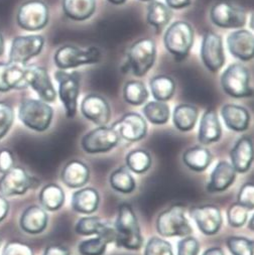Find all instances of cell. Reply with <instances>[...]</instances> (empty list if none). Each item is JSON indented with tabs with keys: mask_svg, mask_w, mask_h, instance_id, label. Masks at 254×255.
Masks as SVG:
<instances>
[{
	"mask_svg": "<svg viewBox=\"0 0 254 255\" xmlns=\"http://www.w3.org/2000/svg\"><path fill=\"white\" fill-rule=\"evenodd\" d=\"M114 242L118 247L138 250L142 247L143 238L135 212L131 205L120 204L114 224Z\"/></svg>",
	"mask_w": 254,
	"mask_h": 255,
	"instance_id": "6da1fadb",
	"label": "cell"
},
{
	"mask_svg": "<svg viewBox=\"0 0 254 255\" xmlns=\"http://www.w3.org/2000/svg\"><path fill=\"white\" fill-rule=\"evenodd\" d=\"M253 221H254V218H253V217H251L250 222H249V223H250V227H249V228H250V230H253V227H252V226H253Z\"/></svg>",
	"mask_w": 254,
	"mask_h": 255,
	"instance_id": "11a10c76",
	"label": "cell"
},
{
	"mask_svg": "<svg viewBox=\"0 0 254 255\" xmlns=\"http://www.w3.org/2000/svg\"><path fill=\"white\" fill-rule=\"evenodd\" d=\"M249 211V209L240 205L237 202L232 204L227 211L228 224L235 228L243 226L247 221Z\"/></svg>",
	"mask_w": 254,
	"mask_h": 255,
	"instance_id": "60d3db41",
	"label": "cell"
},
{
	"mask_svg": "<svg viewBox=\"0 0 254 255\" xmlns=\"http://www.w3.org/2000/svg\"><path fill=\"white\" fill-rule=\"evenodd\" d=\"M1 255H33V251L25 243L12 241L5 245Z\"/></svg>",
	"mask_w": 254,
	"mask_h": 255,
	"instance_id": "bcb514c9",
	"label": "cell"
},
{
	"mask_svg": "<svg viewBox=\"0 0 254 255\" xmlns=\"http://www.w3.org/2000/svg\"><path fill=\"white\" fill-rule=\"evenodd\" d=\"M229 53L236 59L247 62L253 59V34L247 29H237L227 36Z\"/></svg>",
	"mask_w": 254,
	"mask_h": 255,
	"instance_id": "ffe728a7",
	"label": "cell"
},
{
	"mask_svg": "<svg viewBox=\"0 0 254 255\" xmlns=\"http://www.w3.org/2000/svg\"><path fill=\"white\" fill-rule=\"evenodd\" d=\"M139 1H142V2H151V1H154V0H139Z\"/></svg>",
	"mask_w": 254,
	"mask_h": 255,
	"instance_id": "9f6ffc18",
	"label": "cell"
},
{
	"mask_svg": "<svg viewBox=\"0 0 254 255\" xmlns=\"http://www.w3.org/2000/svg\"><path fill=\"white\" fill-rule=\"evenodd\" d=\"M111 187L122 194H129L135 189V181L132 175L125 166H121L110 176Z\"/></svg>",
	"mask_w": 254,
	"mask_h": 255,
	"instance_id": "8d00e7d4",
	"label": "cell"
},
{
	"mask_svg": "<svg viewBox=\"0 0 254 255\" xmlns=\"http://www.w3.org/2000/svg\"><path fill=\"white\" fill-rule=\"evenodd\" d=\"M126 165L135 174H143L151 165V157L144 149H135L126 156Z\"/></svg>",
	"mask_w": 254,
	"mask_h": 255,
	"instance_id": "f35d334b",
	"label": "cell"
},
{
	"mask_svg": "<svg viewBox=\"0 0 254 255\" xmlns=\"http://www.w3.org/2000/svg\"><path fill=\"white\" fill-rule=\"evenodd\" d=\"M231 164L236 173H246L253 160V143L249 136H242L230 151Z\"/></svg>",
	"mask_w": 254,
	"mask_h": 255,
	"instance_id": "cb8c5ba5",
	"label": "cell"
},
{
	"mask_svg": "<svg viewBox=\"0 0 254 255\" xmlns=\"http://www.w3.org/2000/svg\"><path fill=\"white\" fill-rule=\"evenodd\" d=\"M90 169L86 163L80 160H71L63 168L61 179L63 183L73 189L84 187L89 181Z\"/></svg>",
	"mask_w": 254,
	"mask_h": 255,
	"instance_id": "d4e9b609",
	"label": "cell"
},
{
	"mask_svg": "<svg viewBox=\"0 0 254 255\" xmlns=\"http://www.w3.org/2000/svg\"><path fill=\"white\" fill-rule=\"evenodd\" d=\"M101 59L102 53L97 47L82 49L75 46H64L60 48L54 56L56 66L64 71L83 65L97 64Z\"/></svg>",
	"mask_w": 254,
	"mask_h": 255,
	"instance_id": "52a82bcc",
	"label": "cell"
},
{
	"mask_svg": "<svg viewBox=\"0 0 254 255\" xmlns=\"http://www.w3.org/2000/svg\"><path fill=\"white\" fill-rule=\"evenodd\" d=\"M45 46V37L40 34L19 35L13 38L9 52V62L24 65L38 56Z\"/></svg>",
	"mask_w": 254,
	"mask_h": 255,
	"instance_id": "30bf717a",
	"label": "cell"
},
{
	"mask_svg": "<svg viewBox=\"0 0 254 255\" xmlns=\"http://www.w3.org/2000/svg\"><path fill=\"white\" fill-rule=\"evenodd\" d=\"M4 49H5V45H4V38L2 33L0 32V57H1L4 54Z\"/></svg>",
	"mask_w": 254,
	"mask_h": 255,
	"instance_id": "f5cc1de1",
	"label": "cell"
},
{
	"mask_svg": "<svg viewBox=\"0 0 254 255\" xmlns=\"http://www.w3.org/2000/svg\"><path fill=\"white\" fill-rule=\"evenodd\" d=\"M236 171L228 161L222 160L217 163L212 172L207 191L209 193H220L226 191L235 181Z\"/></svg>",
	"mask_w": 254,
	"mask_h": 255,
	"instance_id": "7402d4cb",
	"label": "cell"
},
{
	"mask_svg": "<svg viewBox=\"0 0 254 255\" xmlns=\"http://www.w3.org/2000/svg\"><path fill=\"white\" fill-rule=\"evenodd\" d=\"M83 116L98 126L106 125L111 117V109L107 100L98 94H89L81 103Z\"/></svg>",
	"mask_w": 254,
	"mask_h": 255,
	"instance_id": "d6986e66",
	"label": "cell"
},
{
	"mask_svg": "<svg viewBox=\"0 0 254 255\" xmlns=\"http://www.w3.org/2000/svg\"><path fill=\"white\" fill-rule=\"evenodd\" d=\"M149 87L153 98L156 101L165 102L175 94L176 83L173 78L165 75H157L150 79Z\"/></svg>",
	"mask_w": 254,
	"mask_h": 255,
	"instance_id": "4dcf8cb0",
	"label": "cell"
},
{
	"mask_svg": "<svg viewBox=\"0 0 254 255\" xmlns=\"http://www.w3.org/2000/svg\"><path fill=\"white\" fill-rule=\"evenodd\" d=\"M210 19L218 27L238 29L246 24L247 15L244 9L227 1H219L211 7Z\"/></svg>",
	"mask_w": 254,
	"mask_h": 255,
	"instance_id": "4fadbf2b",
	"label": "cell"
},
{
	"mask_svg": "<svg viewBox=\"0 0 254 255\" xmlns=\"http://www.w3.org/2000/svg\"><path fill=\"white\" fill-rule=\"evenodd\" d=\"M224 92L233 98H247L253 95L249 70L240 63L231 64L221 76Z\"/></svg>",
	"mask_w": 254,
	"mask_h": 255,
	"instance_id": "8992f818",
	"label": "cell"
},
{
	"mask_svg": "<svg viewBox=\"0 0 254 255\" xmlns=\"http://www.w3.org/2000/svg\"><path fill=\"white\" fill-rule=\"evenodd\" d=\"M50 11L48 5L41 0H27L20 5L16 21L19 27L28 31H37L49 23Z\"/></svg>",
	"mask_w": 254,
	"mask_h": 255,
	"instance_id": "9c48e42d",
	"label": "cell"
},
{
	"mask_svg": "<svg viewBox=\"0 0 254 255\" xmlns=\"http://www.w3.org/2000/svg\"><path fill=\"white\" fill-rule=\"evenodd\" d=\"M222 118L229 129L237 132L247 130L250 122L248 110L236 104H226L221 109Z\"/></svg>",
	"mask_w": 254,
	"mask_h": 255,
	"instance_id": "484cf974",
	"label": "cell"
},
{
	"mask_svg": "<svg viewBox=\"0 0 254 255\" xmlns=\"http://www.w3.org/2000/svg\"><path fill=\"white\" fill-rule=\"evenodd\" d=\"M253 191H254L253 184L249 182V183L244 184L241 187V189L238 193V196H237V203L246 207L250 211L253 210V206H254Z\"/></svg>",
	"mask_w": 254,
	"mask_h": 255,
	"instance_id": "f6af8a7d",
	"label": "cell"
},
{
	"mask_svg": "<svg viewBox=\"0 0 254 255\" xmlns=\"http://www.w3.org/2000/svg\"><path fill=\"white\" fill-rule=\"evenodd\" d=\"M119 135L112 126H98L84 135L81 145L87 153H102L111 150L119 142Z\"/></svg>",
	"mask_w": 254,
	"mask_h": 255,
	"instance_id": "7c38bea8",
	"label": "cell"
},
{
	"mask_svg": "<svg viewBox=\"0 0 254 255\" xmlns=\"http://www.w3.org/2000/svg\"><path fill=\"white\" fill-rule=\"evenodd\" d=\"M201 59L211 73H217L225 64V53L222 36L213 31H207L201 45Z\"/></svg>",
	"mask_w": 254,
	"mask_h": 255,
	"instance_id": "8fae6325",
	"label": "cell"
},
{
	"mask_svg": "<svg viewBox=\"0 0 254 255\" xmlns=\"http://www.w3.org/2000/svg\"><path fill=\"white\" fill-rule=\"evenodd\" d=\"M8 211H9V203L2 195H0V222L3 221L6 218Z\"/></svg>",
	"mask_w": 254,
	"mask_h": 255,
	"instance_id": "f907efd6",
	"label": "cell"
},
{
	"mask_svg": "<svg viewBox=\"0 0 254 255\" xmlns=\"http://www.w3.org/2000/svg\"><path fill=\"white\" fill-rule=\"evenodd\" d=\"M100 196L93 188H84L73 194L72 208L82 214H92L98 209Z\"/></svg>",
	"mask_w": 254,
	"mask_h": 255,
	"instance_id": "4316f807",
	"label": "cell"
},
{
	"mask_svg": "<svg viewBox=\"0 0 254 255\" xmlns=\"http://www.w3.org/2000/svg\"><path fill=\"white\" fill-rule=\"evenodd\" d=\"M190 215L195 220L201 232L206 235L218 233L223 223L221 211L215 205L193 207L190 210Z\"/></svg>",
	"mask_w": 254,
	"mask_h": 255,
	"instance_id": "e0dca14e",
	"label": "cell"
},
{
	"mask_svg": "<svg viewBox=\"0 0 254 255\" xmlns=\"http://www.w3.org/2000/svg\"><path fill=\"white\" fill-rule=\"evenodd\" d=\"M199 251V241L190 235L186 236L178 243V255H198Z\"/></svg>",
	"mask_w": 254,
	"mask_h": 255,
	"instance_id": "ee69618b",
	"label": "cell"
},
{
	"mask_svg": "<svg viewBox=\"0 0 254 255\" xmlns=\"http://www.w3.org/2000/svg\"><path fill=\"white\" fill-rule=\"evenodd\" d=\"M0 245H1V237H0Z\"/></svg>",
	"mask_w": 254,
	"mask_h": 255,
	"instance_id": "6f0895ef",
	"label": "cell"
},
{
	"mask_svg": "<svg viewBox=\"0 0 254 255\" xmlns=\"http://www.w3.org/2000/svg\"><path fill=\"white\" fill-rule=\"evenodd\" d=\"M54 116L53 108L45 101L37 99H24L18 108L20 121L34 131H46Z\"/></svg>",
	"mask_w": 254,
	"mask_h": 255,
	"instance_id": "277c9868",
	"label": "cell"
},
{
	"mask_svg": "<svg viewBox=\"0 0 254 255\" xmlns=\"http://www.w3.org/2000/svg\"><path fill=\"white\" fill-rule=\"evenodd\" d=\"M199 117V109L191 104L178 105L173 113L174 125L180 131L186 132L192 130Z\"/></svg>",
	"mask_w": 254,
	"mask_h": 255,
	"instance_id": "f546056e",
	"label": "cell"
},
{
	"mask_svg": "<svg viewBox=\"0 0 254 255\" xmlns=\"http://www.w3.org/2000/svg\"><path fill=\"white\" fill-rule=\"evenodd\" d=\"M222 136V127L217 112L214 109L205 111L199 127V141L202 144L217 142Z\"/></svg>",
	"mask_w": 254,
	"mask_h": 255,
	"instance_id": "603a6c76",
	"label": "cell"
},
{
	"mask_svg": "<svg viewBox=\"0 0 254 255\" xmlns=\"http://www.w3.org/2000/svg\"><path fill=\"white\" fill-rule=\"evenodd\" d=\"M143 114L150 123L162 125L168 121L171 111L165 102L151 101L143 107Z\"/></svg>",
	"mask_w": 254,
	"mask_h": 255,
	"instance_id": "74e56055",
	"label": "cell"
},
{
	"mask_svg": "<svg viewBox=\"0 0 254 255\" xmlns=\"http://www.w3.org/2000/svg\"><path fill=\"white\" fill-rule=\"evenodd\" d=\"M26 82L28 87L36 92L40 100L53 103L57 99V92L46 68L26 64Z\"/></svg>",
	"mask_w": 254,
	"mask_h": 255,
	"instance_id": "9a60e30c",
	"label": "cell"
},
{
	"mask_svg": "<svg viewBox=\"0 0 254 255\" xmlns=\"http://www.w3.org/2000/svg\"><path fill=\"white\" fill-rule=\"evenodd\" d=\"M28 88L26 82V64L0 63V92L23 90Z\"/></svg>",
	"mask_w": 254,
	"mask_h": 255,
	"instance_id": "ac0fdd59",
	"label": "cell"
},
{
	"mask_svg": "<svg viewBox=\"0 0 254 255\" xmlns=\"http://www.w3.org/2000/svg\"><path fill=\"white\" fill-rule=\"evenodd\" d=\"M37 182L24 168L13 166L0 178V194L3 197H12L25 194L35 187Z\"/></svg>",
	"mask_w": 254,
	"mask_h": 255,
	"instance_id": "5bb4252c",
	"label": "cell"
},
{
	"mask_svg": "<svg viewBox=\"0 0 254 255\" xmlns=\"http://www.w3.org/2000/svg\"><path fill=\"white\" fill-rule=\"evenodd\" d=\"M172 17V9L162 2L151 1L147 5L146 21L149 25L154 27L156 33H160V31L171 21Z\"/></svg>",
	"mask_w": 254,
	"mask_h": 255,
	"instance_id": "f1b7e54d",
	"label": "cell"
},
{
	"mask_svg": "<svg viewBox=\"0 0 254 255\" xmlns=\"http://www.w3.org/2000/svg\"><path fill=\"white\" fill-rule=\"evenodd\" d=\"M48 214L44 208L36 205L29 206L21 214L20 228L28 234H39L48 226Z\"/></svg>",
	"mask_w": 254,
	"mask_h": 255,
	"instance_id": "44dd1931",
	"label": "cell"
},
{
	"mask_svg": "<svg viewBox=\"0 0 254 255\" xmlns=\"http://www.w3.org/2000/svg\"><path fill=\"white\" fill-rule=\"evenodd\" d=\"M113 227L106 222H103L99 217L89 216L81 218L75 226V232L82 236L99 235L109 232Z\"/></svg>",
	"mask_w": 254,
	"mask_h": 255,
	"instance_id": "e575fe53",
	"label": "cell"
},
{
	"mask_svg": "<svg viewBox=\"0 0 254 255\" xmlns=\"http://www.w3.org/2000/svg\"><path fill=\"white\" fill-rule=\"evenodd\" d=\"M111 126L117 131L120 138L129 142L142 139L147 132V123L145 119L135 112L124 114Z\"/></svg>",
	"mask_w": 254,
	"mask_h": 255,
	"instance_id": "2e32d148",
	"label": "cell"
},
{
	"mask_svg": "<svg viewBox=\"0 0 254 255\" xmlns=\"http://www.w3.org/2000/svg\"><path fill=\"white\" fill-rule=\"evenodd\" d=\"M39 202L42 208L49 211H57L65 203V193L57 184H49L39 193Z\"/></svg>",
	"mask_w": 254,
	"mask_h": 255,
	"instance_id": "836d02e7",
	"label": "cell"
},
{
	"mask_svg": "<svg viewBox=\"0 0 254 255\" xmlns=\"http://www.w3.org/2000/svg\"><path fill=\"white\" fill-rule=\"evenodd\" d=\"M14 121V111L10 104L0 101V139H2L11 128Z\"/></svg>",
	"mask_w": 254,
	"mask_h": 255,
	"instance_id": "b9f144b4",
	"label": "cell"
},
{
	"mask_svg": "<svg viewBox=\"0 0 254 255\" xmlns=\"http://www.w3.org/2000/svg\"><path fill=\"white\" fill-rule=\"evenodd\" d=\"M14 166L12 152L6 148L0 150V173H6Z\"/></svg>",
	"mask_w": 254,
	"mask_h": 255,
	"instance_id": "7dc6e473",
	"label": "cell"
},
{
	"mask_svg": "<svg viewBox=\"0 0 254 255\" xmlns=\"http://www.w3.org/2000/svg\"><path fill=\"white\" fill-rule=\"evenodd\" d=\"M63 11L76 21L89 19L96 10V0H63Z\"/></svg>",
	"mask_w": 254,
	"mask_h": 255,
	"instance_id": "83f0119b",
	"label": "cell"
},
{
	"mask_svg": "<svg viewBox=\"0 0 254 255\" xmlns=\"http://www.w3.org/2000/svg\"><path fill=\"white\" fill-rule=\"evenodd\" d=\"M144 255H174V251L172 244L168 241L151 237L145 246Z\"/></svg>",
	"mask_w": 254,
	"mask_h": 255,
	"instance_id": "7bdbcfd3",
	"label": "cell"
},
{
	"mask_svg": "<svg viewBox=\"0 0 254 255\" xmlns=\"http://www.w3.org/2000/svg\"><path fill=\"white\" fill-rule=\"evenodd\" d=\"M111 242H114V229L99 234L95 238L82 241L78 246V250L81 255H103L106 252L107 245Z\"/></svg>",
	"mask_w": 254,
	"mask_h": 255,
	"instance_id": "1f68e13d",
	"label": "cell"
},
{
	"mask_svg": "<svg viewBox=\"0 0 254 255\" xmlns=\"http://www.w3.org/2000/svg\"><path fill=\"white\" fill-rule=\"evenodd\" d=\"M226 244L232 255H253V241L248 238L230 236L227 238Z\"/></svg>",
	"mask_w": 254,
	"mask_h": 255,
	"instance_id": "ab89813d",
	"label": "cell"
},
{
	"mask_svg": "<svg viewBox=\"0 0 254 255\" xmlns=\"http://www.w3.org/2000/svg\"><path fill=\"white\" fill-rule=\"evenodd\" d=\"M149 93L143 82L131 80L126 82L123 87V99L126 103L139 106L145 103Z\"/></svg>",
	"mask_w": 254,
	"mask_h": 255,
	"instance_id": "d590c367",
	"label": "cell"
},
{
	"mask_svg": "<svg viewBox=\"0 0 254 255\" xmlns=\"http://www.w3.org/2000/svg\"><path fill=\"white\" fill-rule=\"evenodd\" d=\"M203 255H224V251L220 247H212L207 249Z\"/></svg>",
	"mask_w": 254,
	"mask_h": 255,
	"instance_id": "816d5d0a",
	"label": "cell"
},
{
	"mask_svg": "<svg viewBox=\"0 0 254 255\" xmlns=\"http://www.w3.org/2000/svg\"><path fill=\"white\" fill-rule=\"evenodd\" d=\"M55 78L59 84V97L64 105L66 116L74 118L78 108L81 75L79 72L68 73L59 70L55 73Z\"/></svg>",
	"mask_w": 254,
	"mask_h": 255,
	"instance_id": "ba28073f",
	"label": "cell"
},
{
	"mask_svg": "<svg viewBox=\"0 0 254 255\" xmlns=\"http://www.w3.org/2000/svg\"><path fill=\"white\" fill-rule=\"evenodd\" d=\"M44 255H71L70 250L63 245H49L44 252Z\"/></svg>",
	"mask_w": 254,
	"mask_h": 255,
	"instance_id": "c3c4849f",
	"label": "cell"
},
{
	"mask_svg": "<svg viewBox=\"0 0 254 255\" xmlns=\"http://www.w3.org/2000/svg\"><path fill=\"white\" fill-rule=\"evenodd\" d=\"M156 231L163 237H186L193 233V228L186 217V209L175 205L162 211L157 216Z\"/></svg>",
	"mask_w": 254,
	"mask_h": 255,
	"instance_id": "5b68a950",
	"label": "cell"
},
{
	"mask_svg": "<svg viewBox=\"0 0 254 255\" xmlns=\"http://www.w3.org/2000/svg\"><path fill=\"white\" fill-rule=\"evenodd\" d=\"M195 31L193 26L184 20H178L169 25L163 35V45L177 62L184 61L194 45Z\"/></svg>",
	"mask_w": 254,
	"mask_h": 255,
	"instance_id": "7a4b0ae2",
	"label": "cell"
},
{
	"mask_svg": "<svg viewBox=\"0 0 254 255\" xmlns=\"http://www.w3.org/2000/svg\"><path fill=\"white\" fill-rule=\"evenodd\" d=\"M212 154L209 149L203 146H194L184 152L185 164L195 172H203L212 161Z\"/></svg>",
	"mask_w": 254,
	"mask_h": 255,
	"instance_id": "d6a6232c",
	"label": "cell"
},
{
	"mask_svg": "<svg viewBox=\"0 0 254 255\" xmlns=\"http://www.w3.org/2000/svg\"><path fill=\"white\" fill-rule=\"evenodd\" d=\"M156 60V46L151 38L136 40L127 52L124 72L129 71L135 77H143L152 68Z\"/></svg>",
	"mask_w": 254,
	"mask_h": 255,
	"instance_id": "3957f363",
	"label": "cell"
},
{
	"mask_svg": "<svg viewBox=\"0 0 254 255\" xmlns=\"http://www.w3.org/2000/svg\"><path fill=\"white\" fill-rule=\"evenodd\" d=\"M108 2L114 4V5H121L126 2V0H107Z\"/></svg>",
	"mask_w": 254,
	"mask_h": 255,
	"instance_id": "db71d44e",
	"label": "cell"
},
{
	"mask_svg": "<svg viewBox=\"0 0 254 255\" xmlns=\"http://www.w3.org/2000/svg\"><path fill=\"white\" fill-rule=\"evenodd\" d=\"M165 3L171 9H183L191 5V0H165Z\"/></svg>",
	"mask_w": 254,
	"mask_h": 255,
	"instance_id": "681fc988",
	"label": "cell"
}]
</instances>
